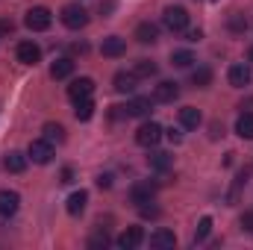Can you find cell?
<instances>
[{"instance_id":"cell-13","label":"cell","mask_w":253,"mask_h":250,"mask_svg":"<svg viewBox=\"0 0 253 250\" xmlns=\"http://www.w3.org/2000/svg\"><path fill=\"white\" fill-rule=\"evenodd\" d=\"M135 83H138V77H135L132 71H129V74H126V71H118V74H115V80H112V85H115V91H118V94H132V91L138 88Z\"/></svg>"},{"instance_id":"cell-27","label":"cell","mask_w":253,"mask_h":250,"mask_svg":"<svg viewBox=\"0 0 253 250\" xmlns=\"http://www.w3.org/2000/svg\"><path fill=\"white\" fill-rule=\"evenodd\" d=\"M132 74L141 80V77H153L156 74V62H150V59H138V62L132 65Z\"/></svg>"},{"instance_id":"cell-22","label":"cell","mask_w":253,"mask_h":250,"mask_svg":"<svg viewBox=\"0 0 253 250\" xmlns=\"http://www.w3.org/2000/svg\"><path fill=\"white\" fill-rule=\"evenodd\" d=\"M200 112L194 109V106H186V109H180V124L186 126V129H197L200 126Z\"/></svg>"},{"instance_id":"cell-10","label":"cell","mask_w":253,"mask_h":250,"mask_svg":"<svg viewBox=\"0 0 253 250\" xmlns=\"http://www.w3.org/2000/svg\"><path fill=\"white\" fill-rule=\"evenodd\" d=\"M18 209H21V194L3 188V191H0V218H12Z\"/></svg>"},{"instance_id":"cell-29","label":"cell","mask_w":253,"mask_h":250,"mask_svg":"<svg viewBox=\"0 0 253 250\" xmlns=\"http://www.w3.org/2000/svg\"><path fill=\"white\" fill-rule=\"evenodd\" d=\"M44 138L47 141H65V126L62 124H44Z\"/></svg>"},{"instance_id":"cell-33","label":"cell","mask_w":253,"mask_h":250,"mask_svg":"<svg viewBox=\"0 0 253 250\" xmlns=\"http://www.w3.org/2000/svg\"><path fill=\"white\" fill-rule=\"evenodd\" d=\"M242 230L253 233V212H245V215H242Z\"/></svg>"},{"instance_id":"cell-36","label":"cell","mask_w":253,"mask_h":250,"mask_svg":"<svg viewBox=\"0 0 253 250\" xmlns=\"http://www.w3.org/2000/svg\"><path fill=\"white\" fill-rule=\"evenodd\" d=\"M62 183H74V171H71V168L62 171Z\"/></svg>"},{"instance_id":"cell-31","label":"cell","mask_w":253,"mask_h":250,"mask_svg":"<svg viewBox=\"0 0 253 250\" xmlns=\"http://www.w3.org/2000/svg\"><path fill=\"white\" fill-rule=\"evenodd\" d=\"M106 245H109V236H106V233H97V236L88 242V248H106Z\"/></svg>"},{"instance_id":"cell-16","label":"cell","mask_w":253,"mask_h":250,"mask_svg":"<svg viewBox=\"0 0 253 250\" xmlns=\"http://www.w3.org/2000/svg\"><path fill=\"white\" fill-rule=\"evenodd\" d=\"M150 115V97H132L126 103V118H147Z\"/></svg>"},{"instance_id":"cell-9","label":"cell","mask_w":253,"mask_h":250,"mask_svg":"<svg viewBox=\"0 0 253 250\" xmlns=\"http://www.w3.org/2000/svg\"><path fill=\"white\" fill-rule=\"evenodd\" d=\"M177 97H180V85L171 83V80H162V83L153 88V100H156V103H174Z\"/></svg>"},{"instance_id":"cell-20","label":"cell","mask_w":253,"mask_h":250,"mask_svg":"<svg viewBox=\"0 0 253 250\" xmlns=\"http://www.w3.org/2000/svg\"><path fill=\"white\" fill-rule=\"evenodd\" d=\"M85 203H88V194L85 191H74L71 197H68V215H83L85 212Z\"/></svg>"},{"instance_id":"cell-2","label":"cell","mask_w":253,"mask_h":250,"mask_svg":"<svg viewBox=\"0 0 253 250\" xmlns=\"http://www.w3.org/2000/svg\"><path fill=\"white\" fill-rule=\"evenodd\" d=\"M162 24H165L171 33H183V30L189 27V12H186L183 6H168V9L162 12Z\"/></svg>"},{"instance_id":"cell-6","label":"cell","mask_w":253,"mask_h":250,"mask_svg":"<svg viewBox=\"0 0 253 250\" xmlns=\"http://www.w3.org/2000/svg\"><path fill=\"white\" fill-rule=\"evenodd\" d=\"M227 80H230V85H233V88H245V85H251V80H253L251 65H245V62L230 65V71H227Z\"/></svg>"},{"instance_id":"cell-7","label":"cell","mask_w":253,"mask_h":250,"mask_svg":"<svg viewBox=\"0 0 253 250\" xmlns=\"http://www.w3.org/2000/svg\"><path fill=\"white\" fill-rule=\"evenodd\" d=\"M15 56H18L21 65H36L42 59V47H39L36 42H21V44L15 47Z\"/></svg>"},{"instance_id":"cell-12","label":"cell","mask_w":253,"mask_h":250,"mask_svg":"<svg viewBox=\"0 0 253 250\" xmlns=\"http://www.w3.org/2000/svg\"><path fill=\"white\" fill-rule=\"evenodd\" d=\"M141 242H144V230L141 227H126L124 233L118 236V248H124V250H135Z\"/></svg>"},{"instance_id":"cell-28","label":"cell","mask_w":253,"mask_h":250,"mask_svg":"<svg viewBox=\"0 0 253 250\" xmlns=\"http://www.w3.org/2000/svg\"><path fill=\"white\" fill-rule=\"evenodd\" d=\"M171 62H174V68H191L194 53H191V50H174V53H171Z\"/></svg>"},{"instance_id":"cell-8","label":"cell","mask_w":253,"mask_h":250,"mask_svg":"<svg viewBox=\"0 0 253 250\" xmlns=\"http://www.w3.org/2000/svg\"><path fill=\"white\" fill-rule=\"evenodd\" d=\"M91 91H94V80H88V77H80V80H74V83L68 85V97H71L74 103L91 97Z\"/></svg>"},{"instance_id":"cell-18","label":"cell","mask_w":253,"mask_h":250,"mask_svg":"<svg viewBox=\"0 0 253 250\" xmlns=\"http://www.w3.org/2000/svg\"><path fill=\"white\" fill-rule=\"evenodd\" d=\"M3 168H6L9 174H21V171L27 168V156L18 153V150H9V153L3 156Z\"/></svg>"},{"instance_id":"cell-30","label":"cell","mask_w":253,"mask_h":250,"mask_svg":"<svg viewBox=\"0 0 253 250\" xmlns=\"http://www.w3.org/2000/svg\"><path fill=\"white\" fill-rule=\"evenodd\" d=\"M230 30H233V33H245V30H248V18H245V15H233V18H230Z\"/></svg>"},{"instance_id":"cell-37","label":"cell","mask_w":253,"mask_h":250,"mask_svg":"<svg viewBox=\"0 0 253 250\" xmlns=\"http://www.w3.org/2000/svg\"><path fill=\"white\" fill-rule=\"evenodd\" d=\"M200 39H203V33H200V30H191V33H189V42H200Z\"/></svg>"},{"instance_id":"cell-5","label":"cell","mask_w":253,"mask_h":250,"mask_svg":"<svg viewBox=\"0 0 253 250\" xmlns=\"http://www.w3.org/2000/svg\"><path fill=\"white\" fill-rule=\"evenodd\" d=\"M62 24L68 30H83L88 24V12L80 6V3H68L62 9Z\"/></svg>"},{"instance_id":"cell-15","label":"cell","mask_w":253,"mask_h":250,"mask_svg":"<svg viewBox=\"0 0 253 250\" xmlns=\"http://www.w3.org/2000/svg\"><path fill=\"white\" fill-rule=\"evenodd\" d=\"M135 39H138L141 44H156V42H159V27L150 24V21H141V24L135 27Z\"/></svg>"},{"instance_id":"cell-21","label":"cell","mask_w":253,"mask_h":250,"mask_svg":"<svg viewBox=\"0 0 253 250\" xmlns=\"http://www.w3.org/2000/svg\"><path fill=\"white\" fill-rule=\"evenodd\" d=\"M71 74H74V59H68V56L65 59H56V62L50 65V77L53 80H68Z\"/></svg>"},{"instance_id":"cell-11","label":"cell","mask_w":253,"mask_h":250,"mask_svg":"<svg viewBox=\"0 0 253 250\" xmlns=\"http://www.w3.org/2000/svg\"><path fill=\"white\" fill-rule=\"evenodd\" d=\"M100 53H103V56H109V59H118V56H124V53H126V42L121 39V36H109V39H103Z\"/></svg>"},{"instance_id":"cell-25","label":"cell","mask_w":253,"mask_h":250,"mask_svg":"<svg viewBox=\"0 0 253 250\" xmlns=\"http://www.w3.org/2000/svg\"><path fill=\"white\" fill-rule=\"evenodd\" d=\"M191 83H194L197 88H206V85L212 83V71H209L206 65H200V68H194V71H191Z\"/></svg>"},{"instance_id":"cell-35","label":"cell","mask_w":253,"mask_h":250,"mask_svg":"<svg viewBox=\"0 0 253 250\" xmlns=\"http://www.w3.org/2000/svg\"><path fill=\"white\" fill-rule=\"evenodd\" d=\"M12 30H15L12 21H0V36H6V33H12Z\"/></svg>"},{"instance_id":"cell-19","label":"cell","mask_w":253,"mask_h":250,"mask_svg":"<svg viewBox=\"0 0 253 250\" xmlns=\"http://www.w3.org/2000/svg\"><path fill=\"white\" fill-rule=\"evenodd\" d=\"M147 165H150L153 171H168V168L174 165V156H171V153H165V150H156V153H150V156H147Z\"/></svg>"},{"instance_id":"cell-14","label":"cell","mask_w":253,"mask_h":250,"mask_svg":"<svg viewBox=\"0 0 253 250\" xmlns=\"http://www.w3.org/2000/svg\"><path fill=\"white\" fill-rule=\"evenodd\" d=\"M153 194H156V186H150V183H135V186L129 188V200H132L135 206L150 203V200H153Z\"/></svg>"},{"instance_id":"cell-3","label":"cell","mask_w":253,"mask_h":250,"mask_svg":"<svg viewBox=\"0 0 253 250\" xmlns=\"http://www.w3.org/2000/svg\"><path fill=\"white\" fill-rule=\"evenodd\" d=\"M27 159H33L36 165H47V162L53 159V141H47V138H36V141H30V147H27Z\"/></svg>"},{"instance_id":"cell-32","label":"cell","mask_w":253,"mask_h":250,"mask_svg":"<svg viewBox=\"0 0 253 250\" xmlns=\"http://www.w3.org/2000/svg\"><path fill=\"white\" fill-rule=\"evenodd\" d=\"M165 138L174 141V144H180V141H183V132H180V129H165Z\"/></svg>"},{"instance_id":"cell-34","label":"cell","mask_w":253,"mask_h":250,"mask_svg":"<svg viewBox=\"0 0 253 250\" xmlns=\"http://www.w3.org/2000/svg\"><path fill=\"white\" fill-rule=\"evenodd\" d=\"M97 186H100V188H109V186H112V177H109V174H100V177H97Z\"/></svg>"},{"instance_id":"cell-17","label":"cell","mask_w":253,"mask_h":250,"mask_svg":"<svg viewBox=\"0 0 253 250\" xmlns=\"http://www.w3.org/2000/svg\"><path fill=\"white\" fill-rule=\"evenodd\" d=\"M174 245H177V236L171 230H156L150 236V248H156V250H174Z\"/></svg>"},{"instance_id":"cell-26","label":"cell","mask_w":253,"mask_h":250,"mask_svg":"<svg viewBox=\"0 0 253 250\" xmlns=\"http://www.w3.org/2000/svg\"><path fill=\"white\" fill-rule=\"evenodd\" d=\"M212 233V218L209 215H203L200 218V224H197V230H194V245H200V242H206V236Z\"/></svg>"},{"instance_id":"cell-38","label":"cell","mask_w":253,"mask_h":250,"mask_svg":"<svg viewBox=\"0 0 253 250\" xmlns=\"http://www.w3.org/2000/svg\"><path fill=\"white\" fill-rule=\"evenodd\" d=\"M248 62L253 65V44H251V50H248Z\"/></svg>"},{"instance_id":"cell-23","label":"cell","mask_w":253,"mask_h":250,"mask_svg":"<svg viewBox=\"0 0 253 250\" xmlns=\"http://www.w3.org/2000/svg\"><path fill=\"white\" fill-rule=\"evenodd\" d=\"M236 132L242 135V138H253V112H242L239 115V121H236Z\"/></svg>"},{"instance_id":"cell-4","label":"cell","mask_w":253,"mask_h":250,"mask_svg":"<svg viewBox=\"0 0 253 250\" xmlns=\"http://www.w3.org/2000/svg\"><path fill=\"white\" fill-rule=\"evenodd\" d=\"M162 135H165V129L156 124V121H144V124L138 126V132H135V141L141 147H156L162 141Z\"/></svg>"},{"instance_id":"cell-1","label":"cell","mask_w":253,"mask_h":250,"mask_svg":"<svg viewBox=\"0 0 253 250\" xmlns=\"http://www.w3.org/2000/svg\"><path fill=\"white\" fill-rule=\"evenodd\" d=\"M24 24H27L33 33H44V30L53 24V15H50V9H44V6H33V9L27 12Z\"/></svg>"},{"instance_id":"cell-24","label":"cell","mask_w":253,"mask_h":250,"mask_svg":"<svg viewBox=\"0 0 253 250\" xmlns=\"http://www.w3.org/2000/svg\"><path fill=\"white\" fill-rule=\"evenodd\" d=\"M74 115H77V121H88V118L94 115V103H91V97L77 100V103H74Z\"/></svg>"}]
</instances>
